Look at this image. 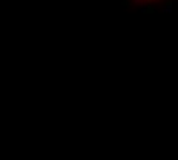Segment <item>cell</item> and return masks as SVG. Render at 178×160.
Returning <instances> with one entry per match:
<instances>
[{"label": "cell", "instance_id": "cell-1", "mask_svg": "<svg viewBox=\"0 0 178 160\" xmlns=\"http://www.w3.org/2000/svg\"><path fill=\"white\" fill-rule=\"evenodd\" d=\"M132 2H137V3H151V2H157V0H132Z\"/></svg>", "mask_w": 178, "mask_h": 160}]
</instances>
